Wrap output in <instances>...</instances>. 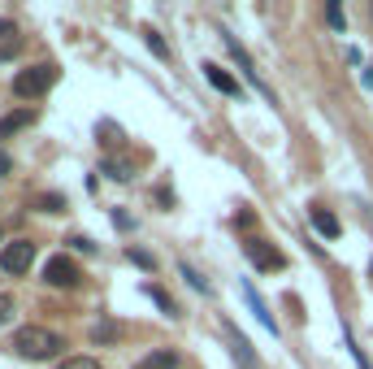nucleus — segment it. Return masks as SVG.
<instances>
[{"label": "nucleus", "instance_id": "1", "mask_svg": "<svg viewBox=\"0 0 373 369\" xmlns=\"http://www.w3.org/2000/svg\"><path fill=\"white\" fill-rule=\"evenodd\" d=\"M61 348H66V339H61L57 330H48V326H22L18 334H13V352L26 357V361H53Z\"/></svg>", "mask_w": 373, "mask_h": 369}, {"label": "nucleus", "instance_id": "2", "mask_svg": "<svg viewBox=\"0 0 373 369\" xmlns=\"http://www.w3.org/2000/svg\"><path fill=\"white\" fill-rule=\"evenodd\" d=\"M53 83H57V66L44 61V66H26L18 78H13V91H18L22 100H35V96H44Z\"/></svg>", "mask_w": 373, "mask_h": 369}, {"label": "nucleus", "instance_id": "3", "mask_svg": "<svg viewBox=\"0 0 373 369\" xmlns=\"http://www.w3.org/2000/svg\"><path fill=\"white\" fill-rule=\"evenodd\" d=\"M30 265H35V244H30V239H9V244L0 248V269H5V274H26Z\"/></svg>", "mask_w": 373, "mask_h": 369}, {"label": "nucleus", "instance_id": "4", "mask_svg": "<svg viewBox=\"0 0 373 369\" xmlns=\"http://www.w3.org/2000/svg\"><path fill=\"white\" fill-rule=\"evenodd\" d=\"M44 282H48V287H66V291H74V287L83 282V269H78L66 252H61V256H48V265H44Z\"/></svg>", "mask_w": 373, "mask_h": 369}, {"label": "nucleus", "instance_id": "5", "mask_svg": "<svg viewBox=\"0 0 373 369\" xmlns=\"http://www.w3.org/2000/svg\"><path fill=\"white\" fill-rule=\"evenodd\" d=\"M243 252H248V261H252L256 269H265V274H273V269H282V265H286V256L273 248L269 239H256V235L248 239V244H243Z\"/></svg>", "mask_w": 373, "mask_h": 369}, {"label": "nucleus", "instance_id": "6", "mask_svg": "<svg viewBox=\"0 0 373 369\" xmlns=\"http://www.w3.org/2000/svg\"><path fill=\"white\" fill-rule=\"evenodd\" d=\"M308 222H313V231L326 235V239H338V231H343V226H338V217L330 213V208H321V204L308 208Z\"/></svg>", "mask_w": 373, "mask_h": 369}, {"label": "nucleus", "instance_id": "7", "mask_svg": "<svg viewBox=\"0 0 373 369\" xmlns=\"http://www.w3.org/2000/svg\"><path fill=\"white\" fill-rule=\"evenodd\" d=\"M226 334H230V352H235V361H239L243 369H256V352H252V343L243 339V334H239L230 322H226Z\"/></svg>", "mask_w": 373, "mask_h": 369}, {"label": "nucleus", "instance_id": "8", "mask_svg": "<svg viewBox=\"0 0 373 369\" xmlns=\"http://www.w3.org/2000/svg\"><path fill=\"white\" fill-rule=\"evenodd\" d=\"M35 122V109H18V114H9V118H0V139H9V135H18L22 126Z\"/></svg>", "mask_w": 373, "mask_h": 369}, {"label": "nucleus", "instance_id": "9", "mask_svg": "<svg viewBox=\"0 0 373 369\" xmlns=\"http://www.w3.org/2000/svg\"><path fill=\"white\" fill-rule=\"evenodd\" d=\"M135 369H178V352H170V348H156V352H148Z\"/></svg>", "mask_w": 373, "mask_h": 369}, {"label": "nucleus", "instance_id": "10", "mask_svg": "<svg viewBox=\"0 0 373 369\" xmlns=\"http://www.w3.org/2000/svg\"><path fill=\"white\" fill-rule=\"evenodd\" d=\"M204 78H208V83H213L217 91H226V96H239V83H235V78L226 74L221 66H213V61H208V66H204Z\"/></svg>", "mask_w": 373, "mask_h": 369}, {"label": "nucleus", "instance_id": "11", "mask_svg": "<svg viewBox=\"0 0 373 369\" xmlns=\"http://www.w3.org/2000/svg\"><path fill=\"white\" fill-rule=\"evenodd\" d=\"M104 174H109V179H118V183H131V179H135V165L126 161V156H109Z\"/></svg>", "mask_w": 373, "mask_h": 369}, {"label": "nucleus", "instance_id": "12", "mask_svg": "<svg viewBox=\"0 0 373 369\" xmlns=\"http://www.w3.org/2000/svg\"><path fill=\"white\" fill-rule=\"evenodd\" d=\"M243 291H248V304H252V313H256V317H261V326H269L273 334H278V322H273V313L265 309V300H261V296H256V287H243Z\"/></svg>", "mask_w": 373, "mask_h": 369}, {"label": "nucleus", "instance_id": "13", "mask_svg": "<svg viewBox=\"0 0 373 369\" xmlns=\"http://www.w3.org/2000/svg\"><path fill=\"white\" fill-rule=\"evenodd\" d=\"M118 339H122V326H118V322H109V317L91 326V343H118Z\"/></svg>", "mask_w": 373, "mask_h": 369}, {"label": "nucleus", "instance_id": "14", "mask_svg": "<svg viewBox=\"0 0 373 369\" xmlns=\"http://www.w3.org/2000/svg\"><path fill=\"white\" fill-rule=\"evenodd\" d=\"M35 208H44V213H66V196H57V191H44V196H35Z\"/></svg>", "mask_w": 373, "mask_h": 369}, {"label": "nucleus", "instance_id": "15", "mask_svg": "<svg viewBox=\"0 0 373 369\" xmlns=\"http://www.w3.org/2000/svg\"><path fill=\"white\" fill-rule=\"evenodd\" d=\"M126 256H131V261H135L139 269H148V274H152V269H156V256H152V252H143V248H135V244H131V248H126Z\"/></svg>", "mask_w": 373, "mask_h": 369}, {"label": "nucleus", "instance_id": "16", "mask_svg": "<svg viewBox=\"0 0 373 369\" xmlns=\"http://www.w3.org/2000/svg\"><path fill=\"white\" fill-rule=\"evenodd\" d=\"M57 369H104V365H100V361H91V357H66Z\"/></svg>", "mask_w": 373, "mask_h": 369}, {"label": "nucleus", "instance_id": "17", "mask_svg": "<svg viewBox=\"0 0 373 369\" xmlns=\"http://www.w3.org/2000/svg\"><path fill=\"white\" fill-rule=\"evenodd\" d=\"M148 296H152V300H156V304H161V309H165L170 317H178V304H174V300H170L165 291H161V287H148Z\"/></svg>", "mask_w": 373, "mask_h": 369}, {"label": "nucleus", "instance_id": "18", "mask_svg": "<svg viewBox=\"0 0 373 369\" xmlns=\"http://www.w3.org/2000/svg\"><path fill=\"white\" fill-rule=\"evenodd\" d=\"M143 39H148V48H152V53H156V57H170V48H165V39H161V35H156V30H152V26H148V30H143Z\"/></svg>", "mask_w": 373, "mask_h": 369}, {"label": "nucleus", "instance_id": "19", "mask_svg": "<svg viewBox=\"0 0 373 369\" xmlns=\"http://www.w3.org/2000/svg\"><path fill=\"white\" fill-rule=\"evenodd\" d=\"M183 274H187V282L196 287V291H213V287H208V282H204V278H200V274H196V269H191V265H183Z\"/></svg>", "mask_w": 373, "mask_h": 369}, {"label": "nucleus", "instance_id": "20", "mask_svg": "<svg viewBox=\"0 0 373 369\" xmlns=\"http://www.w3.org/2000/svg\"><path fill=\"white\" fill-rule=\"evenodd\" d=\"M326 22H330L334 30H343V9H338V5H326Z\"/></svg>", "mask_w": 373, "mask_h": 369}, {"label": "nucleus", "instance_id": "21", "mask_svg": "<svg viewBox=\"0 0 373 369\" xmlns=\"http://www.w3.org/2000/svg\"><path fill=\"white\" fill-rule=\"evenodd\" d=\"M113 226H118V231H131V213H126V208H113Z\"/></svg>", "mask_w": 373, "mask_h": 369}, {"label": "nucleus", "instance_id": "22", "mask_svg": "<svg viewBox=\"0 0 373 369\" xmlns=\"http://www.w3.org/2000/svg\"><path fill=\"white\" fill-rule=\"evenodd\" d=\"M70 248H74V252H95V244H91L87 235H74V239H70Z\"/></svg>", "mask_w": 373, "mask_h": 369}, {"label": "nucleus", "instance_id": "23", "mask_svg": "<svg viewBox=\"0 0 373 369\" xmlns=\"http://www.w3.org/2000/svg\"><path fill=\"white\" fill-rule=\"evenodd\" d=\"M13 317V296H0V322H9Z\"/></svg>", "mask_w": 373, "mask_h": 369}, {"label": "nucleus", "instance_id": "24", "mask_svg": "<svg viewBox=\"0 0 373 369\" xmlns=\"http://www.w3.org/2000/svg\"><path fill=\"white\" fill-rule=\"evenodd\" d=\"M9 170H13V156H9L5 148H0V179H5V174H9Z\"/></svg>", "mask_w": 373, "mask_h": 369}, {"label": "nucleus", "instance_id": "25", "mask_svg": "<svg viewBox=\"0 0 373 369\" xmlns=\"http://www.w3.org/2000/svg\"><path fill=\"white\" fill-rule=\"evenodd\" d=\"M13 35V22H5V18H0V39H9Z\"/></svg>", "mask_w": 373, "mask_h": 369}, {"label": "nucleus", "instance_id": "26", "mask_svg": "<svg viewBox=\"0 0 373 369\" xmlns=\"http://www.w3.org/2000/svg\"><path fill=\"white\" fill-rule=\"evenodd\" d=\"M369 274H373V265H369Z\"/></svg>", "mask_w": 373, "mask_h": 369}]
</instances>
